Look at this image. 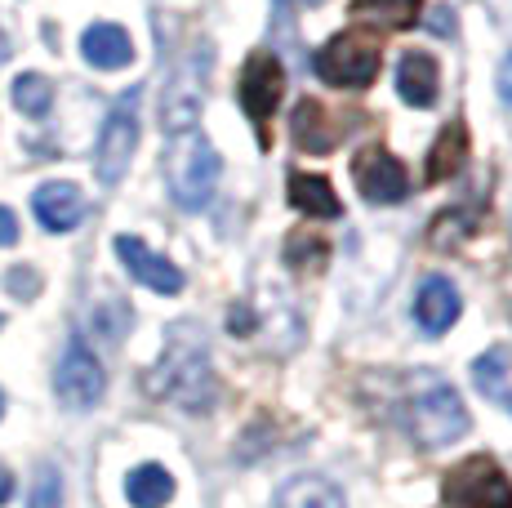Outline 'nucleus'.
<instances>
[{
	"instance_id": "obj_1",
	"label": "nucleus",
	"mask_w": 512,
	"mask_h": 508,
	"mask_svg": "<svg viewBox=\"0 0 512 508\" xmlns=\"http://www.w3.org/2000/svg\"><path fill=\"white\" fill-rule=\"evenodd\" d=\"M147 393L161 397V402L183 406L187 415H205L214 406V366H210V344H205V330L192 321H179L165 335V353L147 370Z\"/></svg>"
},
{
	"instance_id": "obj_2",
	"label": "nucleus",
	"mask_w": 512,
	"mask_h": 508,
	"mask_svg": "<svg viewBox=\"0 0 512 508\" xmlns=\"http://www.w3.org/2000/svg\"><path fill=\"white\" fill-rule=\"evenodd\" d=\"M406 428H410V437H415V446L441 451V446H455L459 437H468L472 419H468L464 397H459L446 379L432 375V370H419L415 384H410Z\"/></svg>"
},
{
	"instance_id": "obj_3",
	"label": "nucleus",
	"mask_w": 512,
	"mask_h": 508,
	"mask_svg": "<svg viewBox=\"0 0 512 508\" xmlns=\"http://www.w3.org/2000/svg\"><path fill=\"white\" fill-rule=\"evenodd\" d=\"M219 174L223 161L201 130H187L170 139V148H165V183H170V197L183 210H201L219 188Z\"/></svg>"
},
{
	"instance_id": "obj_4",
	"label": "nucleus",
	"mask_w": 512,
	"mask_h": 508,
	"mask_svg": "<svg viewBox=\"0 0 512 508\" xmlns=\"http://www.w3.org/2000/svg\"><path fill=\"white\" fill-rule=\"evenodd\" d=\"M379 58H383L379 32L374 27H348V32L330 36L321 45L312 67L334 90H370L374 76H379Z\"/></svg>"
},
{
	"instance_id": "obj_5",
	"label": "nucleus",
	"mask_w": 512,
	"mask_h": 508,
	"mask_svg": "<svg viewBox=\"0 0 512 508\" xmlns=\"http://www.w3.org/2000/svg\"><path fill=\"white\" fill-rule=\"evenodd\" d=\"M139 94L143 90H125L112 112H107L103 130H98L94 174L107 188H116V183L125 179V170H130V161H134V148H139Z\"/></svg>"
},
{
	"instance_id": "obj_6",
	"label": "nucleus",
	"mask_w": 512,
	"mask_h": 508,
	"mask_svg": "<svg viewBox=\"0 0 512 508\" xmlns=\"http://www.w3.org/2000/svg\"><path fill=\"white\" fill-rule=\"evenodd\" d=\"M441 504L446 508H512V482L490 455H472L446 473Z\"/></svg>"
},
{
	"instance_id": "obj_7",
	"label": "nucleus",
	"mask_w": 512,
	"mask_h": 508,
	"mask_svg": "<svg viewBox=\"0 0 512 508\" xmlns=\"http://www.w3.org/2000/svg\"><path fill=\"white\" fill-rule=\"evenodd\" d=\"M281 94H285V67L277 54L259 50L245 58L241 67V85H236V99H241L245 116L254 121V130H259V143L268 148V130L263 125L272 121V112L281 107Z\"/></svg>"
},
{
	"instance_id": "obj_8",
	"label": "nucleus",
	"mask_w": 512,
	"mask_h": 508,
	"mask_svg": "<svg viewBox=\"0 0 512 508\" xmlns=\"http://www.w3.org/2000/svg\"><path fill=\"white\" fill-rule=\"evenodd\" d=\"M205 76H210V58H192L187 67L174 72V81L165 85L161 94V125L165 134H187L196 130V121H201V103H205Z\"/></svg>"
},
{
	"instance_id": "obj_9",
	"label": "nucleus",
	"mask_w": 512,
	"mask_h": 508,
	"mask_svg": "<svg viewBox=\"0 0 512 508\" xmlns=\"http://www.w3.org/2000/svg\"><path fill=\"white\" fill-rule=\"evenodd\" d=\"M352 179H357V192L370 205H397V201H406V192H410L406 165H401L388 148H379V143H370V148L357 152Z\"/></svg>"
},
{
	"instance_id": "obj_10",
	"label": "nucleus",
	"mask_w": 512,
	"mask_h": 508,
	"mask_svg": "<svg viewBox=\"0 0 512 508\" xmlns=\"http://www.w3.org/2000/svg\"><path fill=\"white\" fill-rule=\"evenodd\" d=\"M54 388L72 410H90L107 388V375H103V361H98L85 339H72L67 344L63 361H58V375H54Z\"/></svg>"
},
{
	"instance_id": "obj_11",
	"label": "nucleus",
	"mask_w": 512,
	"mask_h": 508,
	"mask_svg": "<svg viewBox=\"0 0 512 508\" xmlns=\"http://www.w3.org/2000/svg\"><path fill=\"white\" fill-rule=\"evenodd\" d=\"M116 259L130 268L134 281H143V286L156 290V295H179V290H183V272L174 268L170 259L152 254L139 237H130V232H121V237H116Z\"/></svg>"
},
{
	"instance_id": "obj_12",
	"label": "nucleus",
	"mask_w": 512,
	"mask_h": 508,
	"mask_svg": "<svg viewBox=\"0 0 512 508\" xmlns=\"http://www.w3.org/2000/svg\"><path fill=\"white\" fill-rule=\"evenodd\" d=\"M343 134H348L343 130V121H334V116L326 112V103H317V99H303L290 112V139H294V148L308 152V156L334 152Z\"/></svg>"
},
{
	"instance_id": "obj_13",
	"label": "nucleus",
	"mask_w": 512,
	"mask_h": 508,
	"mask_svg": "<svg viewBox=\"0 0 512 508\" xmlns=\"http://www.w3.org/2000/svg\"><path fill=\"white\" fill-rule=\"evenodd\" d=\"M32 210H36V219H41L45 232H72L76 223L85 219V192L67 179H49L36 188Z\"/></svg>"
},
{
	"instance_id": "obj_14",
	"label": "nucleus",
	"mask_w": 512,
	"mask_h": 508,
	"mask_svg": "<svg viewBox=\"0 0 512 508\" xmlns=\"http://www.w3.org/2000/svg\"><path fill=\"white\" fill-rule=\"evenodd\" d=\"M81 54L90 67H98V72H116V67L134 63V41L125 27L94 23V27H85V36H81Z\"/></svg>"
},
{
	"instance_id": "obj_15",
	"label": "nucleus",
	"mask_w": 512,
	"mask_h": 508,
	"mask_svg": "<svg viewBox=\"0 0 512 508\" xmlns=\"http://www.w3.org/2000/svg\"><path fill=\"white\" fill-rule=\"evenodd\" d=\"M415 321L428 330V335H446V330L459 321V290L450 286V277H428L419 286Z\"/></svg>"
},
{
	"instance_id": "obj_16",
	"label": "nucleus",
	"mask_w": 512,
	"mask_h": 508,
	"mask_svg": "<svg viewBox=\"0 0 512 508\" xmlns=\"http://www.w3.org/2000/svg\"><path fill=\"white\" fill-rule=\"evenodd\" d=\"M437 90H441V67L432 54L423 50H410L397 67V94L406 99L410 107H432L437 103Z\"/></svg>"
},
{
	"instance_id": "obj_17",
	"label": "nucleus",
	"mask_w": 512,
	"mask_h": 508,
	"mask_svg": "<svg viewBox=\"0 0 512 508\" xmlns=\"http://www.w3.org/2000/svg\"><path fill=\"white\" fill-rule=\"evenodd\" d=\"M290 205L303 210L308 219H339L343 214L339 192H334V183L321 179V174H290Z\"/></svg>"
},
{
	"instance_id": "obj_18",
	"label": "nucleus",
	"mask_w": 512,
	"mask_h": 508,
	"mask_svg": "<svg viewBox=\"0 0 512 508\" xmlns=\"http://www.w3.org/2000/svg\"><path fill=\"white\" fill-rule=\"evenodd\" d=\"M464 161H468V130H464V121H450L446 130L437 134V143H432L423 179H428V183H446V179H455V174L464 170Z\"/></svg>"
},
{
	"instance_id": "obj_19",
	"label": "nucleus",
	"mask_w": 512,
	"mask_h": 508,
	"mask_svg": "<svg viewBox=\"0 0 512 508\" xmlns=\"http://www.w3.org/2000/svg\"><path fill=\"white\" fill-rule=\"evenodd\" d=\"M125 495H130L134 508H165L174 495V477L161 464H139L125 477Z\"/></svg>"
},
{
	"instance_id": "obj_20",
	"label": "nucleus",
	"mask_w": 512,
	"mask_h": 508,
	"mask_svg": "<svg viewBox=\"0 0 512 508\" xmlns=\"http://www.w3.org/2000/svg\"><path fill=\"white\" fill-rule=\"evenodd\" d=\"M277 508H343L339 486L326 482V477H294V482L281 486Z\"/></svg>"
},
{
	"instance_id": "obj_21",
	"label": "nucleus",
	"mask_w": 512,
	"mask_h": 508,
	"mask_svg": "<svg viewBox=\"0 0 512 508\" xmlns=\"http://www.w3.org/2000/svg\"><path fill=\"white\" fill-rule=\"evenodd\" d=\"M419 9H423V0H352V14L357 18H374V23L397 27V32L419 23Z\"/></svg>"
},
{
	"instance_id": "obj_22",
	"label": "nucleus",
	"mask_w": 512,
	"mask_h": 508,
	"mask_svg": "<svg viewBox=\"0 0 512 508\" xmlns=\"http://www.w3.org/2000/svg\"><path fill=\"white\" fill-rule=\"evenodd\" d=\"M326 263H330L326 237H317V232H290V241H285V268H294V272H326Z\"/></svg>"
},
{
	"instance_id": "obj_23",
	"label": "nucleus",
	"mask_w": 512,
	"mask_h": 508,
	"mask_svg": "<svg viewBox=\"0 0 512 508\" xmlns=\"http://www.w3.org/2000/svg\"><path fill=\"white\" fill-rule=\"evenodd\" d=\"M14 107L23 116H36V121H41V116L49 112V107H54V85H49V76H41V72H23V76H14Z\"/></svg>"
},
{
	"instance_id": "obj_24",
	"label": "nucleus",
	"mask_w": 512,
	"mask_h": 508,
	"mask_svg": "<svg viewBox=\"0 0 512 508\" xmlns=\"http://www.w3.org/2000/svg\"><path fill=\"white\" fill-rule=\"evenodd\" d=\"M508 366H512V348L508 344H495V348H486V353L472 361V379H477V388L486 397H504Z\"/></svg>"
},
{
	"instance_id": "obj_25",
	"label": "nucleus",
	"mask_w": 512,
	"mask_h": 508,
	"mask_svg": "<svg viewBox=\"0 0 512 508\" xmlns=\"http://www.w3.org/2000/svg\"><path fill=\"white\" fill-rule=\"evenodd\" d=\"M472 232H477V219H472L468 210H450L432 223L428 241H432V250H455V246H464Z\"/></svg>"
},
{
	"instance_id": "obj_26",
	"label": "nucleus",
	"mask_w": 512,
	"mask_h": 508,
	"mask_svg": "<svg viewBox=\"0 0 512 508\" xmlns=\"http://www.w3.org/2000/svg\"><path fill=\"white\" fill-rule=\"evenodd\" d=\"M27 508H63V477L54 464H36V482L27 495Z\"/></svg>"
},
{
	"instance_id": "obj_27",
	"label": "nucleus",
	"mask_w": 512,
	"mask_h": 508,
	"mask_svg": "<svg viewBox=\"0 0 512 508\" xmlns=\"http://www.w3.org/2000/svg\"><path fill=\"white\" fill-rule=\"evenodd\" d=\"M5 290L9 295H18V299H36V290H41V272L36 268H9Z\"/></svg>"
},
{
	"instance_id": "obj_28",
	"label": "nucleus",
	"mask_w": 512,
	"mask_h": 508,
	"mask_svg": "<svg viewBox=\"0 0 512 508\" xmlns=\"http://www.w3.org/2000/svg\"><path fill=\"white\" fill-rule=\"evenodd\" d=\"M18 241V219L9 205H0V246H14Z\"/></svg>"
},
{
	"instance_id": "obj_29",
	"label": "nucleus",
	"mask_w": 512,
	"mask_h": 508,
	"mask_svg": "<svg viewBox=\"0 0 512 508\" xmlns=\"http://www.w3.org/2000/svg\"><path fill=\"white\" fill-rule=\"evenodd\" d=\"M499 94H504V99L512 103V54L504 58V63H499Z\"/></svg>"
},
{
	"instance_id": "obj_30",
	"label": "nucleus",
	"mask_w": 512,
	"mask_h": 508,
	"mask_svg": "<svg viewBox=\"0 0 512 508\" xmlns=\"http://www.w3.org/2000/svg\"><path fill=\"white\" fill-rule=\"evenodd\" d=\"M9 500H14V473L0 464V504H9Z\"/></svg>"
},
{
	"instance_id": "obj_31",
	"label": "nucleus",
	"mask_w": 512,
	"mask_h": 508,
	"mask_svg": "<svg viewBox=\"0 0 512 508\" xmlns=\"http://www.w3.org/2000/svg\"><path fill=\"white\" fill-rule=\"evenodd\" d=\"M5 58H9V36L0 32V63H5Z\"/></svg>"
},
{
	"instance_id": "obj_32",
	"label": "nucleus",
	"mask_w": 512,
	"mask_h": 508,
	"mask_svg": "<svg viewBox=\"0 0 512 508\" xmlns=\"http://www.w3.org/2000/svg\"><path fill=\"white\" fill-rule=\"evenodd\" d=\"M299 5H308V9H317V5H326V0H299Z\"/></svg>"
},
{
	"instance_id": "obj_33",
	"label": "nucleus",
	"mask_w": 512,
	"mask_h": 508,
	"mask_svg": "<svg viewBox=\"0 0 512 508\" xmlns=\"http://www.w3.org/2000/svg\"><path fill=\"white\" fill-rule=\"evenodd\" d=\"M0 415H5V393H0Z\"/></svg>"
},
{
	"instance_id": "obj_34",
	"label": "nucleus",
	"mask_w": 512,
	"mask_h": 508,
	"mask_svg": "<svg viewBox=\"0 0 512 508\" xmlns=\"http://www.w3.org/2000/svg\"><path fill=\"white\" fill-rule=\"evenodd\" d=\"M0 326H5V317H0Z\"/></svg>"
}]
</instances>
